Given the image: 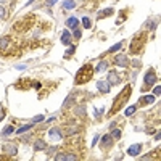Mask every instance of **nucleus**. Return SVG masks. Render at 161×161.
Listing matches in <instances>:
<instances>
[{
    "label": "nucleus",
    "instance_id": "obj_1",
    "mask_svg": "<svg viewBox=\"0 0 161 161\" xmlns=\"http://www.w3.org/2000/svg\"><path fill=\"white\" fill-rule=\"evenodd\" d=\"M131 93H132V87H131V85H126V87L116 95V99L113 100L111 110H110V115H116V113L119 111V110L123 108L126 103H127V100H129V97H131Z\"/></svg>",
    "mask_w": 161,
    "mask_h": 161
},
{
    "label": "nucleus",
    "instance_id": "obj_2",
    "mask_svg": "<svg viewBox=\"0 0 161 161\" xmlns=\"http://www.w3.org/2000/svg\"><path fill=\"white\" fill-rule=\"evenodd\" d=\"M93 66L90 65V63H85V65H82L79 69H77L76 73V84L77 85H82L85 84V82H89L90 79H92V74H93Z\"/></svg>",
    "mask_w": 161,
    "mask_h": 161
},
{
    "label": "nucleus",
    "instance_id": "obj_3",
    "mask_svg": "<svg viewBox=\"0 0 161 161\" xmlns=\"http://www.w3.org/2000/svg\"><path fill=\"white\" fill-rule=\"evenodd\" d=\"M143 44H145V34H137L131 42V52L132 53H140L142 49H143Z\"/></svg>",
    "mask_w": 161,
    "mask_h": 161
},
{
    "label": "nucleus",
    "instance_id": "obj_4",
    "mask_svg": "<svg viewBox=\"0 0 161 161\" xmlns=\"http://www.w3.org/2000/svg\"><path fill=\"white\" fill-rule=\"evenodd\" d=\"M156 73H155V69H148L147 74H145V77H143V82H145V87H151V85H155V82H156Z\"/></svg>",
    "mask_w": 161,
    "mask_h": 161
},
{
    "label": "nucleus",
    "instance_id": "obj_5",
    "mask_svg": "<svg viewBox=\"0 0 161 161\" xmlns=\"http://www.w3.org/2000/svg\"><path fill=\"white\" fill-rule=\"evenodd\" d=\"M49 137L52 139V142H58V140L63 139V132L60 127H52L49 131Z\"/></svg>",
    "mask_w": 161,
    "mask_h": 161
},
{
    "label": "nucleus",
    "instance_id": "obj_6",
    "mask_svg": "<svg viewBox=\"0 0 161 161\" xmlns=\"http://www.w3.org/2000/svg\"><path fill=\"white\" fill-rule=\"evenodd\" d=\"M121 82V76L116 71H110L108 73V84L110 85H118Z\"/></svg>",
    "mask_w": 161,
    "mask_h": 161
},
{
    "label": "nucleus",
    "instance_id": "obj_7",
    "mask_svg": "<svg viewBox=\"0 0 161 161\" xmlns=\"http://www.w3.org/2000/svg\"><path fill=\"white\" fill-rule=\"evenodd\" d=\"M115 65L121 66V68H127L129 66V60L126 55H118V57L115 58Z\"/></svg>",
    "mask_w": 161,
    "mask_h": 161
},
{
    "label": "nucleus",
    "instance_id": "obj_8",
    "mask_svg": "<svg viewBox=\"0 0 161 161\" xmlns=\"http://www.w3.org/2000/svg\"><path fill=\"white\" fill-rule=\"evenodd\" d=\"M3 153H5V155H10V156H15L18 153V150L13 143H5L3 145Z\"/></svg>",
    "mask_w": 161,
    "mask_h": 161
},
{
    "label": "nucleus",
    "instance_id": "obj_9",
    "mask_svg": "<svg viewBox=\"0 0 161 161\" xmlns=\"http://www.w3.org/2000/svg\"><path fill=\"white\" fill-rule=\"evenodd\" d=\"M97 89H99L101 93H108L110 89H111V85L108 84V81H99L97 82Z\"/></svg>",
    "mask_w": 161,
    "mask_h": 161
},
{
    "label": "nucleus",
    "instance_id": "obj_10",
    "mask_svg": "<svg viewBox=\"0 0 161 161\" xmlns=\"http://www.w3.org/2000/svg\"><path fill=\"white\" fill-rule=\"evenodd\" d=\"M140 150H142V143H135V145H131L127 150V155L131 156H137L140 153Z\"/></svg>",
    "mask_w": 161,
    "mask_h": 161
},
{
    "label": "nucleus",
    "instance_id": "obj_11",
    "mask_svg": "<svg viewBox=\"0 0 161 161\" xmlns=\"http://www.w3.org/2000/svg\"><path fill=\"white\" fill-rule=\"evenodd\" d=\"M110 147H113V137L103 135L101 137V148H110Z\"/></svg>",
    "mask_w": 161,
    "mask_h": 161
},
{
    "label": "nucleus",
    "instance_id": "obj_12",
    "mask_svg": "<svg viewBox=\"0 0 161 161\" xmlns=\"http://www.w3.org/2000/svg\"><path fill=\"white\" fill-rule=\"evenodd\" d=\"M66 26H68L69 29H76V27L79 26V19H77V18H74V16L68 18V21H66Z\"/></svg>",
    "mask_w": 161,
    "mask_h": 161
},
{
    "label": "nucleus",
    "instance_id": "obj_13",
    "mask_svg": "<svg viewBox=\"0 0 161 161\" xmlns=\"http://www.w3.org/2000/svg\"><path fill=\"white\" fill-rule=\"evenodd\" d=\"M140 105H150V103H155V95H145L140 99L139 101Z\"/></svg>",
    "mask_w": 161,
    "mask_h": 161
},
{
    "label": "nucleus",
    "instance_id": "obj_14",
    "mask_svg": "<svg viewBox=\"0 0 161 161\" xmlns=\"http://www.w3.org/2000/svg\"><path fill=\"white\" fill-rule=\"evenodd\" d=\"M61 42L65 45H69L71 44V34L68 32V31H63V34H61Z\"/></svg>",
    "mask_w": 161,
    "mask_h": 161
},
{
    "label": "nucleus",
    "instance_id": "obj_15",
    "mask_svg": "<svg viewBox=\"0 0 161 161\" xmlns=\"http://www.w3.org/2000/svg\"><path fill=\"white\" fill-rule=\"evenodd\" d=\"M8 44H10V37H2V39H0V50L5 52L7 47H8Z\"/></svg>",
    "mask_w": 161,
    "mask_h": 161
},
{
    "label": "nucleus",
    "instance_id": "obj_16",
    "mask_svg": "<svg viewBox=\"0 0 161 161\" xmlns=\"http://www.w3.org/2000/svg\"><path fill=\"white\" fill-rule=\"evenodd\" d=\"M74 7H76V2H74V0H65V2H63V8L65 10H73Z\"/></svg>",
    "mask_w": 161,
    "mask_h": 161
},
{
    "label": "nucleus",
    "instance_id": "obj_17",
    "mask_svg": "<svg viewBox=\"0 0 161 161\" xmlns=\"http://www.w3.org/2000/svg\"><path fill=\"white\" fill-rule=\"evenodd\" d=\"M107 68H108V63L103 60V61H100L99 65H97L95 71H97V73H103V71H105V69H107Z\"/></svg>",
    "mask_w": 161,
    "mask_h": 161
},
{
    "label": "nucleus",
    "instance_id": "obj_18",
    "mask_svg": "<svg viewBox=\"0 0 161 161\" xmlns=\"http://www.w3.org/2000/svg\"><path fill=\"white\" fill-rule=\"evenodd\" d=\"M47 147V143L44 142V140H37L36 143H34V150L39 151V150H44V148Z\"/></svg>",
    "mask_w": 161,
    "mask_h": 161
},
{
    "label": "nucleus",
    "instance_id": "obj_19",
    "mask_svg": "<svg viewBox=\"0 0 161 161\" xmlns=\"http://www.w3.org/2000/svg\"><path fill=\"white\" fill-rule=\"evenodd\" d=\"M82 26H84L85 29H90V27H92V21H90L89 16H84V18H82Z\"/></svg>",
    "mask_w": 161,
    "mask_h": 161
},
{
    "label": "nucleus",
    "instance_id": "obj_20",
    "mask_svg": "<svg viewBox=\"0 0 161 161\" xmlns=\"http://www.w3.org/2000/svg\"><path fill=\"white\" fill-rule=\"evenodd\" d=\"M32 127V124H26V126H21V127L16 131V134H24V132H27L29 129Z\"/></svg>",
    "mask_w": 161,
    "mask_h": 161
},
{
    "label": "nucleus",
    "instance_id": "obj_21",
    "mask_svg": "<svg viewBox=\"0 0 161 161\" xmlns=\"http://www.w3.org/2000/svg\"><path fill=\"white\" fill-rule=\"evenodd\" d=\"M110 15H113V8H107V10L100 11L99 18H107V16H110Z\"/></svg>",
    "mask_w": 161,
    "mask_h": 161
},
{
    "label": "nucleus",
    "instance_id": "obj_22",
    "mask_svg": "<svg viewBox=\"0 0 161 161\" xmlns=\"http://www.w3.org/2000/svg\"><path fill=\"white\" fill-rule=\"evenodd\" d=\"M76 115H79V116H85V107L84 105H81V107H76Z\"/></svg>",
    "mask_w": 161,
    "mask_h": 161
},
{
    "label": "nucleus",
    "instance_id": "obj_23",
    "mask_svg": "<svg viewBox=\"0 0 161 161\" xmlns=\"http://www.w3.org/2000/svg\"><path fill=\"white\" fill-rule=\"evenodd\" d=\"M119 49H121V42H118V44H116V45H113V47H111V49L108 50L107 53H115V52H118V50H119Z\"/></svg>",
    "mask_w": 161,
    "mask_h": 161
},
{
    "label": "nucleus",
    "instance_id": "obj_24",
    "mask_svg": "<svg viewBox=\"0 0 161 161\" xmlns=\"http://www.w3.org/2000/svg\"><path fill=\"white\" fill-rule=\"evenodd\" d=\"M13 129H15L13 126H7V127H5V131L2 132V135H10L11 132H13Z\"/></svg>",
    "mask_w": 161,
    "mask_h": 161
},
{
    "label": "nucleus",
    "instance_id": "obj_25",
    "mask_svg": "<svg viewBox=\"0 0 161 161\" xmlns=\"http://www.w3.org/2000/svg\"><path fill=\"white\" fill-rule=\"evenodd\" d=\"M73 101H74V95H69L68 99L65 100V103H63V107H68V105H71V103H73Z\"/></svg>",
    "mask_w": 161,
    "mask_h": 161
},
{
    "label": "nucleus",
    "instance_id": "obj_26",
    "mask_svg": "<svg viewBox=\"0 0 161 161\" xmlns=\"http://www.w3.org/2000/svg\"><path fill=\"white\" fill-rule=\"evenodd\" d=\"M111 137H113V139H119V137H121V131H119V129H115V131L111 132Z\"/></svg>",
    "mask_w": 161,
    "mask_h": 161
},
{
    "label": "nucleus",
    "instance_id": "obj_27",
    "mask_svg": "<svg viewBox=\"0 0 161 161\" xmlns=\"http://www.w3.org/2000/svg\"><path fill=\"white\" fill-rule=\"evenodd\" d=\"M134 111H135V107H129V108H126V116L134 115Z\"/></svg>",
    "mask_w": 161,
    "mask_h": 161
},
{
    "label": "nucleus",
    "instance_id": "obj_28",
    "mask_svg": "<svg viewBox=\"0 0 161 161\" xmlns=\"http://www.w3.org/2000/svg\"><path fill=\"white\" fill-rule=\"evenodd\" d=\"M0 18H2V19L7 18V11H5V8H3V7H0Z\"/></svg>",
    "mask_w": 161,
    "mask_h": 161
},
{
    "label": "nucleus",
    "instance_id": "obj_29",
    "mask_svg": "<svg viewBox=\"0 0 161 161\" xmlns=\"http://www.w3.org/2000/svg\"><path fill=\"white\" fill-rule=\"evenodd\" d=\"M77 132V127H69V131L66 132V135H73V134H76Z\"/></svg>",
    "mask_w": 161,
    "mask_h": 161
},
{
    "label": "nucleus",
    "instance_id": "obj_30",
    "mask_svg": "<svg viewBox=\"0 0 161 161\" xmlns=\"http://www.w3.org/2000/svg\"><path fill=\"white\" fill-rule=\"evenodd\" d=\"M155 27H156V21H148V29L153 31Z\"/></svg>",
    "mask_w": 161,
    "mask_h": 161
},
{
    "label": "nucleus",
    "instance_id": "obj_31",
    "mask_svg": "<svg viewBox=\"0 0 161 161\" xmlns=\"http://www.w3.org/2000/svg\"><path fill=\"white\" fill-rule=\"evenodd\" d=\"M40 121H44V116H42V115H39V116H36V118L32 119V123H40Z\"/></svg>",
    "mask_w": 161,
    "mask_h": 161
},
{
    "label": "nucleus",
    "instance_id": "obj_32",
    "mask_svg": "<svg viewBox=\"0 0 161 161\" xmlns=\"http://www.w3.org/2000/svg\"><path fill=\"white\" fill-rule=\"evenodd\" d=\"M105 113V108H101V110H95V116H100V115H103Z\"/></svg>",
    "mask_w": 161,
    "mask_h": 161
},
{
    "label": "nucleus",
    "instance_id": "obj_33",
    "mask_svg": "<svg viewBox=\"0 0 161 161\" xmlns=\"http://www.w3.org/2000/svg\"><path fill=\"white\" fill-rule=\"evenodd\" d=\"M160 92H161V87H160V85H156L155 90H153V93H155V95H160Z\"/></svg>",
    "mask_w": 161,
    "mask_h": 161
},
{
    "label": "nucleus",
    "instance_id": "obj_34",
    "mask_svg": "<svg viewBox=\"0 0 161 161\" xmlns=\"http://www.w3.org/2000/svg\"><path fill=\"white\" fill-rule=\"evenodd\" d=\"M53 153H57V147H52V148H50V150H49V156H52Z\"/></svg>",
    "mask_w": 161,
    "mask_h": 161
},
{
    "label": "nucleus",
    "instance_id": "obj_35",
    "mask_svg": "<svg viewBox=\"0 0 161 161\" xmlns=\"http://www.w3.org/2000/svg\"><path fill=\"white\" fill-rule=\"evenodd\" d=\"M74 37H76V39H79V37H81V31L77 29V27H76V31H74Z\"/></svg>",
    "mask_w": 161,
    "mask_h": 161
},
{
    "label": "nucleus",
    "instance_id": "obj_36",
    "mask_svg": "<svg viewBox=\"0 0 161 161\" xmlns=\"http://www.w3.org/2000/svg\"><path fill=\"white\" fill-rule=\"evenodd\" d=\"M73 53H74V47L71 45V47L68 49V55H73Z\"/></svg>",
    "mask_w": 161,
    "mask_h": 161
},
{
    "label": "nucleus",
    "instance_id": "obj_37",
    "mask_svg": "<svg viewBox=\"0 0 161 161\" xmlns=\"http://www.w3.org/2000/svg\"><path fill=\"white\" fill-rule=\"evenodd\" d=\"M16 69H19V71H23V69H26V66H24V65H18V66H16Z\"/></svg>",
    "mask_w": 161,
    "mask_h": 161
},
{
    "label": "nucleus",
    "instance_id": "obj_38",
    "mask_svg": "<svg viewBox=\"0 0 161 161\" xmlns=\"http://www.w3.org/2000/svg\"><path fill=\"white\" fill-rule=\"evenodd\" d=\"M57 3V0H47V5H55Z\"/></svg>",
    "mask_w": 161,
    "mask_h": 161
},
{
    "label": "nucleus",
    "instance_id": "obj_39",
    "mask_svg": "<svg viewBox=\"0 0 161 161\" xmlns=\"http://www.w3.org/2000/svg\"><path fill=\"white\" fill-rule=\"evenodd\" d=\"M97 140H99V135H95V137H93V142H92V147H93V145L97 143Z\"/></svg>",
    "mask_w": 161,
    "mask_h": 161
},
{
    "label": "nucleus",
    "instance_id": "obj_40",
    "mask_svg": "<svg viewBox=\"0 0 161 161\" xmlns=\"http://www.w3.org/2000/svg\"><path fill=\"white\" fill-rule=\"evenodd\" d=\"M7 2V0H0V5H2V3H5Z\"/></svg>",
    "mask_w": 161,
    "mask_h": 161
}]
</instances>
